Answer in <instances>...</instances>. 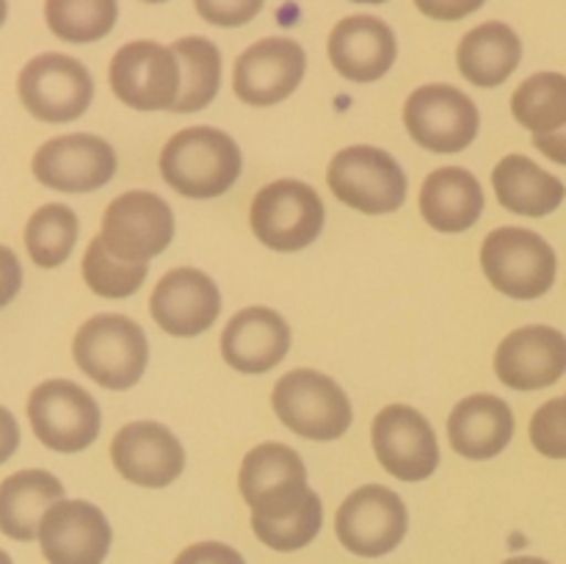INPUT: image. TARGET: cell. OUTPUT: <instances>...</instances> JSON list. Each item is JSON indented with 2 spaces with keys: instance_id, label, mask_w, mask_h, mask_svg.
<instances>
[{
  "instance_id": "cell-30",
  "label": "cell",
  "mask_w": 566,
  "mask_h": 564,
  "mask_svg": "<svg viewBox=\"0 0 566 564\" xmlns=\"http://www.w3.org/2000/svg\"><path fill=\"white\" fill-rule=\"evenodd\" d=\"M119 17L116 0H44V20L53 36L72 44L99 42Z\"/></svg>"
},
{
  "instance_id": "cell-38",
  "label": "cell",
  "mask_w": 566,
  "mask_h": 564,
  "mask_svg": "<svg viewBox=\"0 0 566 564\" xmlns=\"http://www.w3.org/2000/svg\"><path fill=\"white\" fill-rule=\"evenodd\" d=\"M17 448H20V426L9 409L0 407V464L9 462Z\"/></svg>"
},
{
  "instance_id": "cell-28",
  "label": "cell",
  "mask_w": 566,
  "mask_h": 564,
  "mask_svg": "<svg viewBox=\"0 0 566 564\" xmlns=\"http://www.w3.org/2000/svg\"><path fill=\"white\" fill-rule=\"evenodd\" d=\"M182 70L180 97L175 108L177 114H193V111L208 108L216 100L221 86V53L210 39L205 36H182L171 44Z\"/></svg>"
},
{
  "instance_id": "cell-35",
  "label": "cell",
  "mask_w": 566,
  "mask_h": 564,
  "mask_svg": "<svg viewBox=\"0 0 566 564\" xmlns=\"http://www.w3.org/2000/svg\"><path fill=\"white\" fill-rule=\"evenodd\" d=\"M175 564H247V558L224 542H197L188 545Z\"/></svg>"
},
{
  "instance_id": "cell-33",
  "label": "cell",
  "mask_w": 566,
  "mask_h": 564,
  "mask_svg": "<svg viewBox=\"0 0 566 564\" xmlns=\"http://www.w3.org/2000/svg\"><path fill=\"white\" fill-rule=\"evenodd\" d=\"M531 446L547 459H566V396L542 404L531 418Z\"/></svg>"
},
{
  "instance_id": "cell-24",
  "label": "cell",
  "mask_w": 566,
  "mask_h": 564,
  "mask_svg": "<svg viewBox=\"0 0 566 564\" xmlns=\"http://www.w3.org/2000/svg\"><path fill=\"white\" fill-rule=\"evenodd\" d=\"M484 188L473 171L442 166L426 177L420 188V216L437 232H464L484 213Z\"/></svg>"
},
{
  "instance_id": "cell-36",
  "label": "cell",
  "mask_w": 566,
  "mask_h": 564,
  "mask_svg": "<svg viewBox=\"0 0 566 564\" xmlns=\"http://www.w3.org/2000/svg\"><path fill=\"white\" fill-rule=\"evenodd\" d=\"M486 0H415L420 14L431 17V20L440 22H457L464 17L475 14V11L484 6Z\"/></svg>"
},
{
  "instance_id": "cell-5",
  "label": "cell",
  "mask_w": 566,
  "mask_h": 564,
  "mask_svg": "<svg viewBox=\"0 0 566 564\" xmlns=\"http://www.w3.org/2000/svg\"><path fill=\"white\" fill-rule=\"evenodd\" d=\"M481 269L495 291L531 302L553 288L558 260L539 232L525 227H497L481 243Z\"/></svg>"
},
{
  "instance_id": "cell-8",
  "label": "cell",
  "mask_w": 566,
  "mask_h": 564,
  "mask_svg": "<svg viewBox=\"0 0 566 564\" xmlns=\"http://www.w3.org/2000/svg\"><path fill=\"white\" fill-rule=\"evenodd\" d=\"M17 94L31 116L50 125L75 122L94 97V81L86 64L64 53H42L22 66Z\"/></svg>"
},
{
  "instance_id": "cell-26",
  "label": "cell",
  "mask_w": 566,
  "mask_h": 564,
  "mask_svg": "<svg viewBox=\"0 0 566 564\" xmlns=\"http://www.w3.org/2000/svg\"><path fill=\"white\" fill-rule=\"evenodd\" d=\"M523 61V42L506 22H484L462 36L457 66L464 81L481 88H495L514 75Z\"/></svg>"
},
{
  "instance_id": "cell-27",
  "label": "cell",
  "mask_w": 566,
  "mask_h": 564,
  "mask_svg": "<svg viewBox=\"0 0 566 564\" xmlns=\"http://www.w3.org/2000/svg\"><path fill=\"white\" fill-rule=\"evenodd\" d=\"M492 188L503 208L528 219L551 216L566 197L564 182L528 155H506L492 171Z\"/></svg>"
},
{
  "instance_id": "cell-6",
  "label": "cell",
  "mask_w": 566,
  "mask_h": 564,
  "mask_svg": "<svg viewBox=\"0 0 566 564\" xmlns=\"http://www.w3.org/2000/svg\"><path fill=\"white\" fill-rule=\"evenodd\" d=\"M329 191L348 208L368 216L396 213L407 199V175L387 149L354 144L332 158Z\"/></svg>"
},
{
  "instance_id": "cell-11",
  "label": "cell",
  "mask_w": 566,
  "mask_h": 564,
  "mask_svg": "<svg viewBox=\"0 0 566 564\" xmlns=\"http://www.w3.org/2000/svg\"><path fill=\"white\" fill-rule=\"evenodd\" d=\"M28 420L42 446L77 453L99 435V407L92 393L70 379H48L28 396Z\"/></svg>"
},
{
  "instance_id": "cell-7",
  "label": "cell",
  "mask_w": 566,
  "mask_h": 564,
  "mask_svg": "<svg viewBox=\"0 0 566 564\" xmlns=\"http://www.w3.org/2000/svg\"><path fill=\"white\" fill-rule=\"evenodd\" d=\"M326 210L318 191L302 180H274L252 199L249 221L263 247L274 252H298L324 230Z\"/></svg>"
},
{
  "instance_id": "cell-41",
  "label": "cell",
  "mask_w": 566,
  "mask_h": 564,
  "mask_svg": "<svg viewBox=\"0 0 566 564\" xmlns=\"http://www.w3.org/2000/svg\"><path fill=\"white\" fill-rule=\"evenodd\" d=\"M6 17H9V0H0V28H3Z\"/></svg>"
},
{
  "instance_id": "cell-32",
  "label": "cell",
  "mask_w": 566,
  "mask_h": 564,
  "mask_svg": "<svg viewBox=\"0 0 566 564\" xmlns=\"http://www.w3.org/2000/svg\"><path fill=\"white\" fill-rule=\"evenodd\" d=\"M83 280L92 288L97 296L103 299H127L142 288L147 280L149 263H130V260H119L108 252L103 236H94L92 243L83 254Z\"/></svg>"
},
{
  "instance_id": "cell-43",
  "label": "cell",
  "mask_w": 566,
  "mask_h": 564,
  "mask_svg": "<svg viewBox=\"0 0 566 564\" xmlns=\"http://www.w3.org/2000/svg\"><path fill=\"white\" fill-rule=\"evenodd\" d=\"M352 3H387V0H352Z\"/></svg>"
},
{
  "instance_id": "cell-22",
  "label": "cell",
  "mask_w": 566,
  "mask_h": 564,
  "mask_svg": "<svg viewBox=\"0 0 566 564\" xmlns=\"http://www.w3.org/2000/svg\"><path fill=\"white\" fill-rule=\"evenodd\" d=\"M291 352V326L276 310L252 304L227 321L221 332V357L241 374H265Z\"/></svg>"
},
{
  "instance_id": "cell-3",
  "label": "cell",
  "mask_w": 566,
  "mask_h": 564,
  "mask_svg": "<svg viewBox=\"0 0 566 564\" xmlns=\"http://www.w3.org/2000/svg\"><path fill=\"white\" fill-rule=\"evenodd\" d=\"M77 368L105 390H127L144 376L149 343L142 326L119 313L92 315L72 341Z\"/></svg>"
},
{
  "instance_id": "cell-9",
  "label": "cell",
  "mask_w": 566,
  "mask_h": 564,
  "mask_svg": "<svg viewBox=\"0 0 566 564\" xmlns=\"http://www.w3.org/2000/svg\"><path fill=\"white\" fill-rule=\"evenodd\" d=\"M108 83L116 100L136 111H171L182 86L175 50L153 39L122 44L108 64Z\"/></svg>"
},
{
  "instance_id": "cell-13",
  "label": "cell",
  "mask_w": 566,
  "mask_h": 564,
  "mask_svg": "<svg viewBox=\"0 0 566 564\" xmlns=\"http://www.w3.org/2000/svg\"><path fill=\"white\" fill-rule=\"evenodd\" d=\"M103 241L108 252L130 263H149L175 238V213L153 191L119 194L103 213Z\"/></svg>"
},
{
  "instance_id": "cell-40",
  "label": "cell",
  "mask_w": 566,
  "mask_h": 564,
  "mask_svg": "<svg viewBox=\"0 0 566 564\" xmlns=\"http://www.w3.org/2000/svg\"><path fill=\"white\" fill-rule=\"evenodd\" d=\"M503 564H551V562H545V558H536V556H514V558H506Z\"/></svg>"
},
{
  "instance_id": "cell-31",
  "label": "cell",
  "mask_w": 566,
  "mask_h": 564,
  "mask_svg": "<svg viewBox=\"0 0 566 564\" xmlns=\"http://www.w3.org/2000/svg\"><path fill=\"white\" fill-rule=\"evenodd\" d=\"M77 232L81 224L75 210L61 202L42 205L25 224V249L33 263L42 269H55L72 254Z\"/></svg>"
},
{
  "instance_id": "cell-17",
  "label": "cell",
  "mask_w": 566,
  "mask_h": 564,
  "mask_svg": "<svg viewBox=\"0 0 566 564\" xmlns=\"http://www.w3.org/2000/svg\"><path fill=\"white\" fill-rule=\"evenodd\" d=\"M114 468L130 484L164 490L180 479L186 468V451L169 426L158 420H133L122 426L111 440Z\"/></svg>"
},
{
  "instance_id": "cell-37",
  "label": "cell",
  "mask_w": 566,
  "mask_h": 564,
  "mask_svg": "<svg viewBox=\"0 0 566 564\" xmlns=\"http://www.w3.org/2000/svg\"><path fill=\"white\" fill-rule=\"evenodd\" d=\"M22 265L9 247H0V307L11 302L20 293Z\"/></svg>"
},
{
  "instance_id": "cell-1",
  "label": "cell",
  "mask_w": 566,
  "mask_h": 564,
  "mask_svg": "<svg viewBox=\"0 0 566 564\" xmlns=\"http://www.w3.org/2000/svg\"><path fill=\"white\" fill-rule=\"evenodd\" d=\"M238 490L252 509V529L274 551H302L324 523L321 498L310 490L307 468L285 442H260L241 459Z\"/></svg>"
},
{
  "instance_id": "cell-2",
  "label": "cell",
  "mask_w": 566,
  "mask_h": 564,
  "mask_svg": "<svg viewBox=\"0 0 566 564\" xmlns=\"http://www.w3.org/2000/svg\"><path fill=\"white\" fill-rule=\"evenodd\" d=\"M158 169L166 186L188 199H213L241 177L243 155L235 138L210 125L186 127L160 149Z\"/></svg>"
},
{
  "instance_id": "cell-10",
  "label": "cell",
  "mask_w": 566,
  "mask_h": 564,
  "mask_svg": "<svg viewBox=\"0 0 566 564\" xmlns=\"http://www.w3.org/2000/svg\"><path fill=\"white\" fill-rule=\"evenodd\" d=\"M403 127L429 153H462L479 136V108L462 88L426 83L403 103Z\"/></svg>"
},
{
  "instance_id": "cell-23",
  "label": "cell",
  "mask_w": 566,
  "mask_h": 564,
  "mask_svg": "<svg viewBox=\"0 0 566 564\" xmlns=\"http://www.w3.org/2000/svg\"><path fill=\"white\" fill-rule=\"evenodd\" d=\"M448 437L462 459H495L514 437L512 407L492 393H473L448 415Z\"/></svg>"
},
{
  "instance_id": "cell-4",
  "label": "cell",
  "mask_w": 566,
  "mask_h": 564,
  "mask_svg": "<svg viewBox=\"0 0 566 564\" xmlns=\"http://www.w3.org/2000/svg\"><path fill=\"white\" fill-rule=\"evenodd\" d=\"M274 412L293 435L304 440H337L352 426V398L332 376L313 368H296L280 376L271 393Z\"/></svg>"
},
{
  "instance_id": "cell-42",
  "label": "cell",
  "mask_w": 566,
  "mask_h": 564,
  "mask_svg": "<svg viewBox=\"0 0 566 564\" xmlns=\"http://www.w3.org/2000/svg\"><path fill=\"white\" fill-rule=\"evenodd\" d=\"M0 564H14V562H11V556H9V553L3 551V547H0Z\"/></svg>"
},
{
  "instance_id": "cell-44",
  "label": "cell",
  "mask_w": 566,
  "mask_h": 564,
  "mask_svg": "<svg viewBox=\"0 0 566 564\" xmlns=\"http://www.w3.org/2000/svg\"><path fill=\"white\" fill-rule=\"evenodd\" d=\"M142 3H166V0H142Z\"/></svg>"
},
{
  "instance_id": "cell-14",
  "label": "cell",
  "mask_w": 566,
  "mask_h": 564,
  "mask_svg": "<svg viewBox=\"0 0 566 564\" xmlns=\"http://www.w3.org/2000/svg\"><path fill=\"white\" fill-rule=\"evenodd\" d=\"M370 442L381 468L398 481H426L440 464L434 426L409 404H390L370 426Z\"/></svg>"
},
{
  "instance_id": "cell-25",
  "label": "cell",
  "mask_w": 566,
  "mask_h": 564,
  "mask_svg": "<svg viewBox=\"0 0 566 564\" xmlns=\"http://www.w3.org/2000/svg\"><path fill=\"white\" fill-rule=\"evenodd\" d=\"M64 501V484L48 470H17L0 481V531L17 542L39 540L50 506Z\"/></svg>"
},
{
  "instance_id": "cell-34",
  "label": "cell",
  "mask_w": 566,
  "mask_h": 564,
  "mask_svg": "<svg viewBox=\"0 0 566 564\" xmlns=\"http://www.w3.org/2000/svg\"><path fill=\"white\" fill-rule=\"evenodd\" d=\"M197 14L219 28H241L263 11L265 0H193Z\"/></svg>"
},
{
  "instance_id": "cell-20",
  "label": "cell",
  "mask_w": 566,
  "mask_h": 564,
  "mask_svg": "<svg viewBox=\"0 0 566 564\" xmlns=\"http://www.w3.org/2000/svg\"><path fill=\"white\" fill-rule=\"evenodd\" d=\"M495 374L512 390H545L566 374V335L545 324L509 332L495 352Z\"/></svg>"
},
{
  "instance_id": "cell-19",
  "label": "cell",
  "mask_w": 566,
  "mask_h": 564,
  "mask_svg": "<svg viewBox=\"0 0 566 564\" xmlns=\"http://www.w3.org/2000/svg\"><path fill=\"white\" fill-rule=\"evenodd\" d=\"M111 534L103 509L88 501H59L39 525V545L50 564H103Z\"/></svg>"
},
{
  "instance_id": "cell-12",
  "label": "cell",
  "mask_w": 566,
  "mask_h": 564,
  "mask_svg": "<svg viewBox=\"0 0 566 564\" xmlns=\"http://www.w3.org/2000/svg\"><path fill=\"white\" fill-rule=\"evenodd\" d=\"M409 529V512L401 495L381 484H365L340 503L335 534L346 551L379 558L396 551Z\"/></svg>"
},
{
  "instance_id": "cell-21",
  "label": "cell",
  "mask_w": 566,
  "mask_h": 564,
  "mask_svg": "<svg viewBox=\"0 0 566 564\" xmlns=\"http://www.w3.org/2000/svg\"><path fill=\"white\" fill-rule=\"evenodd\" d=\"M326 53L346 81L374 83L396 64L398 42L392 28L379 17L352 14L332 28Z\"/></svg>"
},
{
  "instance_id": "cell-15",
  "label": "cell",
  "mask_w": 566,
  "mask_h": 564,
  "mask_svg": "<svg viewBox=\"0 0 566 564\" xmlns=\"http://www.w3.org/2000/svg\"><path fill=\"white\" fill-rule=\"evenodd\" d=\"M31 171L53 191L88 194L114 180L116 153L105 138L92 133H66L36 149Z\"/></svg>"
},
{
  "instance_id": "cell-16",
  "label": "cell",
  "mask_w": 566,
  "mask_h": 564,
  "mask_svg": "<svg viewBox=\"0 0 566 564\" xmlns=\"http://www.w3.org/2000/svg\"><path fill=\"white\" fill-rule=\"evenodd\" d=\"M307 55L296 39L269 36L243 50L232 70V88L241 103L265 108L291 97L304 81Z\"/></svg>"
},
{
  "instance_id": "cell-39",
  "label": "cell",
  "mask_w": 566,
  "mask_h": 564,
  "mask_svg": "<svg viewBox=\"0 0 566 564\" xmlns=\"http://www.w3.org/2000/svg\"><path fill=\"white\" fill-rule=\"evenodd\" d=\"M534 147L539 149L545 158H551L553 164L566 166V125L556 133H542V136H534Z\"/></svg>"
},
{
  "instance_id": "cell-29",
  "label": "cell",
  "mask_w": 566,
  "mask_h": 564,
  "mask_svg": "<svg viewBox=\"0 0 566 564\" xmlns=\"http://www.w3.org/2000/svg\"><path fill=\"white\" fill-rule=\"evenodd\" d=\"M512 114L534 136L556 133L566 125V75L536 72L512 94Z\"/></svg>"
},
{
  "instance_id": "cell-18",
  "label": "cell",
  "mask_w": 566,
  "mask_h": 564,
  "mask_svg": "<svg viewBox=\"0 0 566 564\" xmlns=\"http://www.w3.org/2000/svg\"><path fill=\"white\" fill-rule=\"evenodd\" d=\"M221 313L219 285L205 271L182 265L158 280L149 296V315L164 332L175 337H193L208 332Z\"/></svg>"
}]
</instances>
